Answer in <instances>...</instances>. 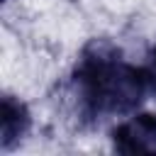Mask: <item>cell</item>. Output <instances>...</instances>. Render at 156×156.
<instances>
[{"label": "cell", "instance_id": "4", "mask_svg": "<svg viewBox=\"0 0 156 156\" xmlns=\"http://www.w3.org/2000/svg\"><path fill=\"white\" fill-rule=\"evenodd\" d=\"M144 73H146V80H149V90L156 95V46L149 54V61L144 66Z\"/></svg>", "mask_w": 156, "mask_h": 156}, {"label": "cell", "instance_id": "3", "mask_svg": "<svg viewBox=\"0 0 156 156\" xmlns=\"http://www.w3.org/2000/svg\"><path fill=\"white\" fill-rule=\"evenodd\" d=\"M0 129H2V139L0 146L7 151L12 149L29 129V112L24 107V102L15 100L12 95H2V110H0Z\"/></svg>", "mask_w": 156, "mask_h": 156}, {"label": "cell", "instance_id": "1", "mask_svg": "<svg viewBox=\"0 0 156 156\" xmlns=\"http://www.w3.org/2000/svg\"><path fill=\"white\" fill-rule=\"evenodd\" d=\"M71 90L80 119L98 124L134 112L149 90V80L144 68L132 66L112 41L93 39L76 61Z\"/></svg>", "mask_w": 156, "mask_h": 156}, {"label": "cell", "instance_id": "2", "mask_svg": "<svg viewBox=\"0 0 156 156\" xmlns=\"http://www.w3.org/2000/svg\"><path fill=\"white\" fill-rule=\"evenodd\" d=\"M112 146L119 154H156V115L139 112L112 129Z\"/></svg>", "mask_w": 156, "mask_h": 156}]
</instances>
